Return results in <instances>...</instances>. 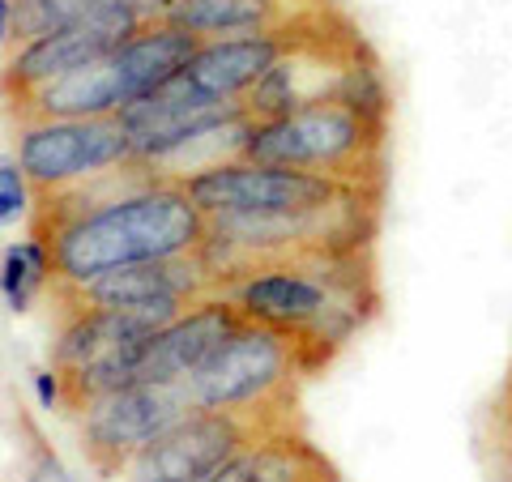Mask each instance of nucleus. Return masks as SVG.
Returning a JSON list of instances; mask_svg holds the SVG:
<instances>
[{
	"label": "nucleus",
	"mask_w": 512,
	"mask_h": 482,
	"mask_svg": "<svg viewBox=\"0 0 512 482\" xmlns=\"http://www.w3.org/2000/svg\"><path fill=\"white\" fill-rule=\"evenodd\" d=\"M248 444L252 419L227 410H192L128 461V482H205Z\"/></svg>",
	"instance_id": "9"
},
{
	"label": "nucleus",
	"mask_w": 512,
	"mask_h": 482,
	"mask_svg": "<svg viewBox=\"0 0 512 482\" xmlns=\"http://www.w3.org/2000/svg\"><path fill=\"white\" fill-rule=\"evenodd\" d=\"M308 367L291 333L244 320L201 372L188 376L197 410H227L239 419H256L261 410L291 397L295 376Z\"/></svg>",
	"instance_id": "3"
},
{
	"label": "nucleus",
	"mask_w": 512,
	"mask_h": 482,
	"mask_svg": "<svg viewBox=\"0 0 512 482\" xmlns=\"http://www.w3.org/2000/svg\"><path fill=\"white\" fill-rule=\"evenodd\" d=\"M35 389H39L43 410H52L56 401L64 397V376L56 372V367H47V372H35Z\"/></svg>",
	"instance_id": "16"
},
{
	"label": "nucleus",
	"mask_w": 512,
	"mask_h": 482,
	"mask_svg": "<svg viewBox=\"0 0 512 482\" xmlns=\"http://www.w3.org/2000/svg\"><path fill=\"white\" fill-rule=\"evenodd\" d=\"M316 22H325V18H316ZM316 22L286 26V30H261V35H235V39H205L197 47V56L154 94H163L171 103H188V107L244 103V94L261 82L286 47Z\"/></svg>",
	"instance_id": "8"
},
{
	"label": "nucleus",
	"mask_w": 512,
	"mask_h": 482,
	"mask_svg": "<svg viewBox=\"0 0 512 482\" xmlns=\"http://www.w3.org/2000/svg\"><path fill=\"white\" fill-rule=\"evenodd\" d=\"M47 278H52V256H47L39 239L13 244L5 252V265H0V295H5L9 312H26Z\"/></svg>",
	"instance_id": "14"
},
{
	"label": "nucleus",
	"mask_w": 512,
	"mask_h": 482,
	"mask_svg": "<svg viewBox=\"0 0 512 482\" xmlns=\"http://www.w3.org/2000/svg\"><path fill=\"white\" fill-rule=\"evenodd\" d=\"M333 99L346 103L350 111H359V116H367V120H376V124L389 120V82H384L380 64L367 56V47H363V43L346 56L342 73H338V90H333Z\"/></svg>",
	"instance_id": "13"
},
{
	"label": "nucleus",
	"mask_w": 512,
	"mask_h": 482,
	"mask_svg": "<svg viewBox=\"0 0 512 482\" xmlns=\"http://www.w3.org/2000/svg\"><path fill=\"white\" fill-rule=\"evenodd\" d=\"M244 325V312L231 299H197L192 312H180L167 329H158L133 363L128 384H175L201 372L214 350Z\"/></svg>",
	"instance_id": "10"
},
{
	"label": "nucleus",
	"mask_w": 512,
	"mask_h": 482,
	"mask_svg": "<svg viewBox=\"0 0 512 482\" xmlns=\"http://www.w3.org/2000/svg\"><path fill=\"white\" fill-rule=\"evenodd\" d=\"M504 440H508V457H512V380H508V393H504Z\"/></svg>",
	"instance_id": "17"
},
{
	"label": "nucleus",
	"mask_w": 512,
	"mask_h": 482,
	"mask_svg": "<svg viewBox=\"0 0 512 482\" xmlns=\"http://www.w3.org/2000/svg\"><path fill=\"white\" fill-rule=\"evenodd\" d=\"M197 410L188 380L175 384H124L82 401V444L99 474L128 470L141 448L158 440L167 427Z\"/></svg>",
	"instance_id": "5"
},
{
	"label": "nucleus",
	"mask_w": 512,
	"mask_h": 482,
	"mask_svg": "<svg viewBox=\"0 0 512 482\" xmlns=\"http://www.w3.org/2000/svg\"><path fill=\"white\" fill-rule=\"evenodd\" d=\"M47 222L52 218H39L35 227ZM205 227L210 222L184 184L150 175L133 192L56 218L52 231H35V239L52 256V278L60 282V291H82L103 273L201 252Z\"/></svg>",
	"instance_id": "1"
},
{
	"label": "nucleus",
	"mask_w": 512,
	"mask_h": 482,
	"mask_svg": "<svg viewBox=\"0 0 512 482\" xmlns=\"http://www.w3.org/2000/svg\"><path fill=\"white\" fill-rule=\"evenodd\" d=\"M188 197L197 201L205 218L218 214H316L338 205L346 192L363 184L333 180L325 171H299V167H269L252 158L218 163L210 171L184 180Z\"/></svg>",
	"instance_id": "4"
},
{
	"label": "nucleus",
	"mask_w": 512,
	"mask_h": 482,
	"mask_svg": "<svg viewBox=\"0 0 512 482\" xmlns=\"http://www.w3.org/2000/svg\"><path fill=\"white\" fill-rule=\"evenodd\" d=\"M210 286V265L201 252L188 256H167V261H146L128 265L116 273H103L82 291H64V299L77 312L90 308H133V303H158V299H201Z\"/></svg>",
	"instance_id": "11"
},
{
	"label": "nucleus",
	"mask_w": 512,
	"mask_h": 482,
	"mask_svg": "<svg viewBox=\"0 0 512 482\" xmlns=\"http://www.w3.org/2000/svg\"><path fill=\"white\" fill-rule=\"evenodd\" d=\"M9 30H13V0H0V43L9 39Z\"/></svg>",
	"instance_id": "18"
},
{
	"label": "nucleus",
	"mask_w": 512,
	"mask_h": 482,
	"mask_svg": "<svg viewBox=\"0 0 512 482\" xmlns=\"http://www.w3.org/2000/svg\"><path fill=\"white\" fill-rule=\"evenodd\" d=\"M120 163H133V137L120 116L26 120L18 137V167L39 192H60Z\"/></svg>",
	"instance_id": "7"
},
{
	"label": "nucleus",
	"mask_w": 512,
	"mask_h": 482,
	"mask_svg": "<svg viewBox=\"0 0 512 482\" xmlns=\"http://www.w3.org/2000/svg\"><path fill=\"white\" fill-rule=\"evenodd\" d=\"M146 26V18L124 5H94L90 13H82L77 22L52 30V35H39L22 43L18 52L9 56L5 73H0V94L18 107L26 103L35 90L52 86L56 77L86 69V64L111 56L120 43H128L137 30Z\"/></svg>",
	"instance_id": "6"
},
{
	"label": "nucleus",
	"mask_w": 512,
	"mask_h": 482,
	"mask_svg": "<svg viewBox=\"0 0 512 482\" xmlns=\"http://www.w3.org/2000/svg\"><path fill=\"white\" fill-rule=\"evenodd\" d=\"M329 13V0H175L167 18L201 39H235L303 26Z\"/></svg>",
	"instance_id": "12"
},
{
	"label": "nucleus",
	"mask_w": 512,
	"mask_h": 482,
	"mask_svg": "<svg viewBox=\"0 0 512 482\" xmlns=\"http://www.w3.org/2000/svg\"><path fill=\"white\" fill-rule=\"evenodd\" d=\"M380 146L384 124L359 116L338 99H316L291 116L256 120L244 158L269 167L325 171L333 180L363 184L372 171H380Z\"/></svg>",
	"instance_id": "2"
},
{
	"label": "nucleus",
	"mask_w": 512,
	"mask_h": 482,
	"mask_svg": "<svg viewBox=\"0 0 512 482\" xmlns=\"http://www.w3.org/2000/svg\"><path fill=\"white\" fill-rule=\"evenodd\" d=\"M26 184L30 180H26V171L18 163H0V227L26 210V201H30Z\"/></svg>",
	"instance_id": "15"
}]
</instances>
